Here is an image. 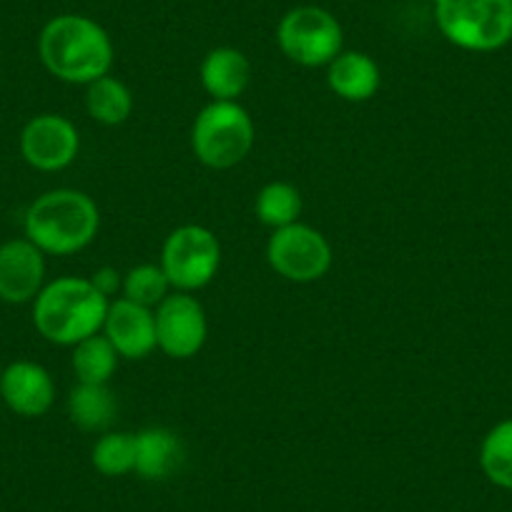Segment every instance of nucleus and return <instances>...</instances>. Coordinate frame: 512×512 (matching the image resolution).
Listing matches in <instances>:
<instances>
[{"label": "nucleus", "instance_id": "f257e3e1", "mask_svg": "<svg viewBox=\"0 0 512 512\" xmlns=\"http://www.w3.org/2000/svg\"><path fill=\"white\" fill-rule=\"evenodd\" d=\"M38 56L53 78L71 86H88L111 73L116 48L101 23L78 13H63L43 26Z\"/></svg>", "mask_w": 512, "mask_h": 512}, {"label": "nucleus", "instance_id": "f03ea898", "mask_svg": "<svg viewBox=\"0 0 512 512\" xmlns=\"http://www.w3.org/2000/svg\"><path fill=\"white\" fill-rule=\"evenodd\" d=\"M108 304L88 277H58L33 299V324L46 342L76 347L101 332Z\"/></svg>", "mask_w": 512, "mask_h": 512}, {"label": "nucleus", "instance_id": "7ed1b4c3", "mask_svg": "<svg viewBox=\"0 0 512 512\" xmlns=\"http://www.w3.org/2000/svg\"><path fill=\"white\" fill-rule=\"evenodd\" d=\"M23 229L43 254L71 256L93 244L101 211L86 191L51 189L28 206Z\"/></svg>", "mask_w": 512, "mask_h": 512}, {"label": "nucleus", "instance_id": "20e7f679", "mask_svg": "<svg viewBox=\"0 0 512 512\" xmlns=\"http://www.w3.org/2000/svg\"><path fill=\"white\" fill-rule=\"evenodd\" d=\"M256 141L254 118L239 101H211L194 118L191 151L206 169L229 171L251 154Z\"/></svg>", "mask_w": 512, "mask_h": 512}, {"label": "nucleus", "instance_id": "39448f33", "mask_svg": "<svg viewBox=\"0 0 512 512\" xmlns=\"http://www.w3.org/2000/svg\"><path fill=\"white\" fill-rule=\"evenodd\" d=\"M435 23L462 51H500L512 41V0H435Z\"/></svg>", "mask_w": 512, "mask_h": 512}, {"label": "nucleus", "instance_id": "423d86ee", "mask_svg": "<svg viewBox=\"0 0 512 512\" xmlns=\"http://www.w3.org/2000/svg\"><path fill=\"white\" fill-rule=\"evenodd\" d=\"M277 46L302 68L329 66L344 51L342 23L327 8L297 6L279 21Z\"/></svg>", "mask_w": 512, "mask_h": 512}, {"label": "nucleus", "instance_id": "0eeeda50", "mask_svg": "<svg viewBox=\"0 0 512 512\" xmlns=\"http://www.w3.org/2000/svg\"><path fill=\"white\" fill-rule=\"evenodd\" d=\"M161 269L174 292H199L209 287L221 267L219 236L201 224L176 226L161 246Z\"/></svg>", "mask_w": 512, "mask_h": 512}, {"label": "nucleus", "instance_id": "6e6552de", "mask_svg": "<svg viewBox=\"0 0 512 512\" xmlns=\"http://www.w3.org/2000/svg\"><path fill=\"white\" fill-rule=\"evenodd\" d=\"M332 259L327 236L302 221L274 229L267 241L269 267L292 284L319 282L332 269Z\"/></svg>", "mask_w": 512, "mask_h": 512}, {"label": "nucleus", "instance_id": "1a4fd4ad", "mask_svg": "<svg viewBox=\"0 0 512 512\" xmlns=\"http://www.w3.org/2000/svg\"><path fill=\"white\" fill-rule=\"evenodd\" d=\"M156 314V347L171 359H191L204 349L209 337L206 309L194 294L171 292Z\"/></svg>", "mask_w": 512, "mask_h": 512}, {"label": "nucleus", "instance_id": "9d476101", "mask_svg": "<svg viewBox=\"0 0 512 512\" xmlns=\"http://www.w3.org/2000/svg\"><path fill=\"white\" fill-rule=\"evenodd\" d=\"M81 134L61 113H38L21 131V156L36 171H63L78 159Z\"/></svg>", "mask_w": 512, "mask_h": 512}, {"label": "nucleus", "instance_id": "9b49d317", "mask_svg": "<svg viewBox=\"0 0 512 512\" xmlns=\"http://www.w3.org/2000/svg\"><path fill=\"white\" fill-rule=\"evenodd\" d=\"M46 287V254L31 239L0 244V299L28 304Z\"/></svg>", "mask_w": 512, "mask_h": 512}, {"label": "nucleus", "instance_id": "f8f14e48", "mask_svg": "<svg viewBox=\"0 0 512 512\" xmlns=\"http://www.w3.org/2000/svg\"><path fill=\"white\" fill-rule=\"evenodd\" d=\"M0 397L18 417L36 420L51 412L56 402V382L43 364L18 359L0 374Z\"/></svg>", "mask_w": 512, "mask_h": 512}, {"label": "nucleus", "instance_id": "ddd939ff", "mask_svg": "<svg viewBox=\"0 0 512 512\" xmlns=\"http://www.w3.org/2000/svg\"><path fill=\"white\" fill-rule=\"evenodd\" d=\"M103 334L123 359H146L156 347V314L126 297L108 304Z\"/></svg>", "mask_w": 512, "mask_h": 512}, {"label": "nucleus", "instance_id": "4468645a", "mask_svg": "<svg viewBox=\"0 0 512 512\" xmlns=\"http://www.w3.org/2000/svg\"><path fill=\"white\" fill-rule=\"evenodd\" d=\"M199 78L211 101H239L251 83V61L239 48H211L201 61Z\"/></svg>", "mask_w": 512, "mask_h": 512}, {"label": "nucleus", "instance_id": "2eb2a0df", "mask_svg": "<svg viewBox=\"0 0 512 512\" xmlns=\"http://www.w3.org/2000/svg\"><path fill=\"white\" fill-rule=\"evenodd\" d=\"M186 460V447L181 437L169 427H146L136 432V467L141 480H169L181 470Z\"/></svg>", "mask_w": 512, "mask_h": 512}, {"label": "nucleus", "instance_id": "dca6fc26", "mask_svg": "<svg viewBox=\"0 0 512 512\" xmlns=\"http://www.w3.org/2000/svg\"><path fill=\"white\" fill-rule=\"evenodd\" d=\"M327 86L342 101L364 103L377 96L382 86V71L367 53L342 51L327 66Z\"/></svg>", "mask_w": 512, "mask_h": 512}, {"label": "nucleus", "instance_id": "f3484780", "mask_svg": "<svg viewBox=\"0 0 512 512\" xmlns=\"http://www.w3.org/2000/svg\"><path fill=\"white\" fill-rule=\"evenodd\" d=\"M68 417L83 432H108L116 422L118 400L108 384L78 382L68 395Z\"/></svg>", "mask_w": 512, "mask_h": 512}, {"label": "nucleus", "instance_id": "a211bd4d", "mask_svg": "<svg viewBox=\"0 0 512 512\" xmlns=\"http://www.w3.org/2000/svg\"><path fill=\"white\" fill-rule=\"evenodd\" d=\"M86 113L101 126H121L134 113V93L108 73L86 86Z\"/></svg>", "mask_w": 512, "mask_h": 512}, {"label": "nucleus", "instance_id": "6ab92c4d", "mask_svg": "<svg viewBox=\"0 0 512 512\" xmlns=\"http://www.w3.org/2000/svg\"><path fill=\"white\" fill-rule=\"evenodd\" d=\"M118 352L103 332L83 339L73 347V372L78 382L86 384H108L118 369Z\"/></svg>", "mask_w": 512, "mask_h": 512}, {"label": "nucleus", "instance_id": "aec40b11", "mask_svg": "<svg viewBox=\"0 0 512 512\" xmlns=\"http://www.w3.org/2000/svg\"><path fill=\"white\" fill-rule=\"evenodd\" d=\"M254 211L259 221L272 231L284 229L289 224H297L302 216V194L289 181H269L256 194Z\"/></svg>", "mask_w": 512, "mask_h": 512}, {"label": "nucleus", "instance_id": "412c9836", "mask_svg": "<svg viewBox=\"0 0 512 512\" xmlns=\"http://www.w3.org/2000/svg\"><path fill=\"white\" fill-rule=\"evenodd\" d=\"M480 470L492 485L512 492V417L497 422L480 442Z\"/></svg>", "mask_w": 512, "mask_h": 512}, {"label": "nucleus", "instance_id": "4be33fe9", "mask_svg": "<svg viewBox=\"0 0 512 512\" xmlns=\"http://www.w3.org/2000/svg\"><path fill=\"white\" fill-rule=\"evenodd\" d=\"M91 462L103 477H123L136 467V432L108 430L96 440Z\"/></svg>", "mask_w": 512, "mask_h": 512}, {"label": "nucleus", "instance_id": "5701e85b", "mask_svg": "<svg viewBox=\"0 0 512 512\" xmlns=\"http://www.w3.org/2000/svg\"><path fill=\"white\" fill-rule=\"evenodd\" d=\"M121 292L123 297L141 304V307L156 309L171 292H174V287H171L169 277H166V272L161 269V264L146 262L136 264V267H131L123 274Z\"/></svg>", "mask_w": 512, "mask_h": 512}, {"label": "nucleus", "instance_id": "b1692460", "mask_svg": "<svg viewBox=\"0 0 512 512\" xmlns=\"http://www.w3.org/2000/svg\"><path fill=\"white\" fill-rule=\"evenodd\" d=\"M88 279H91L93 287H96L98 292H101L103 297H108V299H111L123 284V274L118 272L116 267H98L96 272H93Z\"/></svg>", "mask_w": 512, "mask_h": 512}, {"label": "nucleus", "instance_id": "393cba45", "mask_svg": "<svg viewBox=\"0 0 512 512\" xmlns=\"http://www.w3.org/2000/svg\"><path fill=\"white\" fill-rule=\"evenodd\" d=\"M0 374H3V367H0Z\"/></svg>", "mask_w": 512, "mask_h": 512}]
</instances>
